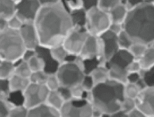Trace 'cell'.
<instances>
[{"mask_svg": "<svg viewBox=\"0 0 154 117\" xmlns=\"http://www.w3.org/2000/svg\"><path fill=\"white\" fill-rule=\"evenodd\" d=\"M34 23L40 45L50 48L62 45L73 28L70 12L63 2L42 6Z\"/></svg>", "mask_w": 154, "mask_h": 117, "instance_id": "obj_1", "label": "cell"}, {"mask_svg": "<svg viewBox=\"0 0 154 117\" xmlns=\"http://www.w3.org/2000/svg\"><path fill=\"white\" fill-rule=\"evenodd\" d=\"M123 28L133 42L150 45L154 41V3L146 1L129 10Z\"/></svg>", "mask_w": 154, "mask_h": 117, "instance_id": "obj_2", "label": "cell"}, {"mask_svg": "<svg viewBox=\"0 0 154 117\" xmlns=\"http://www.w3.org/2000/svg\"><path fill=\"white\" fill-rule=\"evenodd\" d=\"M124 88L125 85L110 79L95 85L92 90L93 107L111 116L120 109L121 103L125 98Z\"/></svg>", "mask_w": 154, "mask_h": 117, "instance_id": "obj_3", "label": "cell"}, {"mask_svg": "<svg viewBox=\"0 0 154 117\" xmlns=\"http://www.w3.org/2000/svg\"><path fill=\"white\" fill-rule=\"evenodd\" d=\"M19 30L8 28L0 31V60L17 64L26 50Z\"/></svg>", "mask_w": 154, "mask_h": 117, "instance_id": "obj_4", "label": "cell"}, {"mask_svg": "<svg viewBox=\"0 0 154 117\" xmlns=\"http://www.w3.org/2000/svg\"><path fill=\"white\" fill-rule=\"evenodd\" d=\"M112 20L109 12L98 6L87 10L86 29L88 33L100 37L109 30Z\"/></svg>", "mask_w": 154, "mask_h": 117, "instance_id": "obj_5", "label": "cell"}, {"mask_svg": "<svg viewBox=\"0 0 154 117\" xmlns=\"http://www.w3.org/2000/svg\"><path fill=\"white\" fill-rule=\"evenodd\" d=\"M56 75L60 86L72 88L81 84L85 73L74 61H66L59 65Z\"/></svg>", "mask_w": 154, "mask_h": 117, "instance_id": "obj_6", "label": "cell"}, {"mask_svg": "<svg viewBox=\"0 0 154 117\" xmlns=\"http://www.w3.org/2000/svg\"><path fill=\"white\" fill-rule=\"evenodd\" d=\"M50 91L46 84L30 83L22 92V104L29 110L46 102Z\"/></svg>", "mask_w": 154, "mask_h": 117, "instance_id": "obj_7", "label": "cell"}, {"mask_svg": "<svg viewBox=\"0 0 154 117\" xmlns=\"http://www.w3.org/2000/svg\"><path fill=\"white\" fill-rule=\"evenodd\" d=\"M93 106L85 99L65 102L60 110V117H92Z\"/></svg>", "mask_w": 154, "mask_h": 117, "instance_id": "obj_8", "label": "cell"}, {"mask_svg": "<svg viewBox=\"0 0 154 117\" xmlns=\"http://www.w3.org/2000/svg\"><path fill=\"white\" fill-rule=\"evenodd\" d=\"M89 35L86 28L73 27L62 44L68 55H79Z\"/></svg>", "mask_w": 154, "mask_h": 117, "instance_id": "obj_9", "label": "cell"}, {"mask_svg": "<svg viewBox=\"0 0 154 117\" xmlns=\"http://www.w3.org/2000/svg\"><path fill=\"white\" fill-rule=\"evenodd\" d=\"M42 6L39 0H20L17 3V17L23 23H34Z\"/></svg>", "mask_w": 154, "mask_h": 117, "instance_id": "obj_10", "label": "cell"}, {"mask_svg": "<svg viewBox=\"0 0 154 117\" xmlns=\"http://www.w3.org/2000/svg\"><path fill=\"white\" fill-rule=\"evenodd\" d=\"M79 56L83 60L93 59L96 57L102 58L105 60L103 45L100 37L89 34L86 39Z\"/></svg>", "mask_w": 154, "mask_h": 117, "instance_id": "obj_11", "label": "cell"}, {"mask_svg": "<svg viewBox=\"0 0 154 117\" xmlns=\"http://www.w3.org/2000/svg\"><path fill=\"white\" fill-rule=\"evenodd\" d=\"M136 107L145 116L154 117V87H146L135 99Z\"/></svg>", "mask_w": 154, "mask_h": 117, "instance_id": "obj_12", "label": "cell"}, {"mask_svg": "<svg viewBox=\"0 0 154 117\" xmlns=\"http://www.w3.org/2000/svg\"><path fill=\"white\" fill-rule=\"evenodd\" d=\"M19 32L27 49L35 50L40 45L39 38L34 23H23Z\"/></svg>", "mask_w": 154, "mask_h": 117, "instance_id": "obj_13", "label": "cell"}, {"mask_svg": "<svg viewBox=\"0 0 154 117\" xmlns=\"http://www.w3.org/2000/svg\"><path fill=\"white\" fill-rule=\"evenodd\" d=\"M100 37L102 42V45H103L104 57L107 63V61L120 49L118 35L108 30L100 36Z\"/></svg>", "mask_w": 154, "mask_h": 117, "instance_id": "obj_14", "label": "cell"}, {"mask_svg": "<svg viewBox=\"0 0 154 117\" xmlns=\"http://www.w3.org/2000/svg\"><path fill=\"white\" fill-rule=\"evenodd\" d=\"M134 60L129 50L119 49L106 63V68L118 67L126 69L129 64Z\"/></svg>", "mask_w": 154, "mask_h": 117, "instance_id": "obj_15", "label": "cell"}, {"mask_svg": "<svg viewBox=\"0 0 154 117\" xmlns=\"http://www.w3.org/2000/svg\"><path fill=\"white\" fill-rule=\"evenodd\" d=\"M36 55L39 56L44 61L45 70L44 71L48 74H56L59 64L53 58L51 53L50 48L38 45L36 49Z\"/></svg>", "mask_w": 154, "mask_h": 117, "instance_id": "obj_16", "label": "cell"}, {"mask_svg": "<svg viewBox=\"0 0 154 117\" xmlns=\"http://www.w3.org/2000/svg\"><path fill=\"white\" fill-rule=\"evenodd\" d=\"M28 117H60V113L45 102L29 109Z\"/></svg>", "mask_w": 154, "mask_h": 117, "instance_id": "obj_17", "label": "cell"}, {"mask_svg": "<svg viewBox=\"0 0 154 117\" xmlns=\"http://www.w3.org/2000/svg\"><path fill=\"white\" fill-rule=\"evenodd\" d=\"M17 3L13 0H0V17L9 20L16 16Z\"/></svg>", "mask_w": 154, "mask_h": 117, "instance_id": "obj_18", "label": "cell"}, {"mask_svg": "<svg viewBox=\"0 0 154 117\" xmlns=\"http://www.w3.org/2000/svg\"><path fill=\"white\" fill-rule=\"evenodd\" d=\"M9 80L11 93H22L30 83V81L28 78H24L16 74L12 75Z\"/></svg>", "mask_w": 154, "mask_h": 117, "instance_id": "obj_19", "label": "cell"}, {"mask_svg": "<svg viewBox=\"0 0 154 117\" xmlns=\"http://www.w3.org/2000/svg\"><path fill=\"white\" fill-rule=\"evenodd\" d=\"M128 11L127 7L122 3L112 9L109 12L112 23L123 24L126 19Z\"/></svg>", "mask_w": 154, "mask_h": 117, "instance_id": "obj_20", "label": "cell"}, {"mask_svg": "<svg viewBox=\"0 0 154 117\" xmlns=\"http://www.w3.org/2000/svg\"><path fill=\"white\" fill-rule=\"evenodd\" d=\"M70 14L74 27L86 28L87 21V10L83 8L70 12Z\"/></svg>", "mask_w": 154, "mask_h": 117, "instance_id": "obj_21", "label": "cell"}, {"mask_svg": "<svg viewBox=\"0 0 154 117\" xmlns=\"http://www.w3.org/2000/svg\"><path fill=\"white\" fill-rule=\"evenodd\" d=\"M109 70V79L125 85L128 83V72L126 69L110 67Z\"/></svg>", "mask_w": 154, "mask_h": 117, "instance_id": "obj_22", "label": "cell"}, {"mask_svg": "<svg viewBox=\"0 0 154 117\" xmlns=\"http://www.w3.org/2000/svg\"><path fill=\"white\" fill-rule=\"evenodd\" d=\"M16 64L13 62L0 60V79H9L15 74Z\"/></svg>", "mask_w": 154, "mask_h": 117, "instance_id": "obj_23", "label": "cell"}, {"mask_svg": "<svg viewBox=\"0 0 154 117\" xmlns=\"http://www.w3.org/2000/svg\"><path fill=\"white\" fill-rule=\"evenodd\" d=\"M139 61L143 70H147L154 66V48L149 45L146 52Z\"/></svg>", "mask_w": 154, "mask_h": 117, "instance_id": "obj_24", "label": "cell"}, {"mask_svg": "<svg viewBox=\"0 0 154 117\" xmlns=\"http://www.w3.org/2000/svg\"><path fill=\"white\" fill-rule=\"evenodd\" d=\"M94 86L106 82L109 79V70L106 66H99L90 74Z\"/></svg>", "mask_w": 154, "mask_h": 117, "instance_id": "obj_25", "label": "cell"}, {"mask_svg": "<svg viewBox=\"0 0 154 117\" xmlns=\"http://www.w3.org/2000/svg\"><path fill=\"white\" fill-rule=\"evenodd\" d=\"M46 102L51 107L60 111L64 102H65V101L63 100L57 90L52 91V92H49Z\"/></svg>", "mask_w": 154, "mask_h": 117, "instance_id": "obj_26", "label": "cell"}, {"mask_svg": "<svg viewBox=\"0 0 154 117\" xmlns=\"http://www.w3.org/2000/svg\"><path fill=\"white\" fill-rule=\"evenodd\" d=\"M15 106L9 98L0 96V117H9L11 110Z\"/></svg>", "mask_w": 154, "mask_h": 117, "instance_id": "obj_27", "label": "cell"}, {"mask_svg": "<svg viewBox=\"0 0 154 117\" xmlns=\"http://www.w3.org/2000/svg\"><path fill=\"white\" fill-rule=\"evenodd\" d=\"M50 49L51 55L59 64L66 62L68 54L62 45L51 48Z\"/></svg>", "mask_w": 154, "mask_h": 117, "instance_id": "obj_28", "label": "cell"}, {"mask_svg": "<svg viewBox=\"0 0 154 117\" xmlns=\"http://www.w3.org/2000/svg\"><path fill=\"white\" fill-rule=\"evenodd\" d=\"M148 46L149 45L143 43L134 42L130 47L129 51L133 56L134 60H139L146 52Z\"/></svg>", "mask_w": 154, "mask_h": 117, "instance_id": "obj_29", "label": "cell"}, {"mask_svg": "<svg viewBox=\"0 0 154 117\" xmlns=\"http://www.w3.org/2000/svg\"><path fill=\"white\" fill-rule=\"evenodd\" d=\"M32 71L30 69L29 64L27 61L23 60H20L19 62L16 64V68H15V74L19 76L28 78L32 74Z\"/></svg>", "mask_w": 154, "mask_h": 117, "instance_id": "obj_30", "label": "cell"}, {"mask_svg": "<svg viewBox=\"0 0 154 117\" xmlns=\"http://www.w3.org/2000/svg\"><path fill=\"white\" fill-rule=\"evenodd\" d=\"M141 91L140 87L137 83H127L125 85L124 93L126 98L135 99Z\"/></svg>", "mask_w": 154, "mask_h": 117, "instance_id": "obj_31", "label": "cell"}, {"mask_svg": "<svg viewBox=\"0 0 154 117\" xmlns=\"http://www.w3.org/2000/svg\"><path fill=\"white\" fill-rule=\"evenodd\" d=\"M118 41L120 49L123 50H129L134 43L131 37L124 30L118 35Z\"/></svg>", "mask_w": 154, "mask_h": 117, "instance_id": "obj_32", "label": "cell"}, {"mask_svg": "<svg viewBox=\"0 0 154 117\" xmlns=\"http://www.w3.org/2000/svg\"><path fill=\"white\" fill-rule=\"evenodd\" d=\"M27 63L32 72L45 70L44 61L42 58L37 55L30 58Z\"/></svg>", "mask_w": 154, "mask_h": 117, "instance_id": "obj_33", "label": "cell"}, {"mask_svg": "<svg viewBox=\"0 0 154 117\" xmlns=\"http://www.w3.org/2000/svg\"><path fill=\"white\" fill-rule=\"evenodd\" d=\"M141 78L148 87H154V66L147 70L141 69Z\"/></svg>", "mask_w": 154, "mask_h": 117, "instance_id": "obj_34", "label": "cell"}, {"mask_svg": "<svg viewBox=\"0 0 154 117\" xmlns=\"http://www.w3.org/2000/svg\"><path fill=\"white\" fill-rule=\"evenodd\" d=\"M48 75L49 74H46L44 71L33 72L29 77V80L30 83L36 84H46Z\"/></svg>", "mask_w": 154, "mask_h": 117, "instance_id": "obj_35", "label": "cell"}, {"mask_svg": "<svg viewBox=\"0 0 154 117\" xmlns=\"http://www.w3.org/2000/svg\"><path fill=\"white\" fill-rule=\"evenodd\" d=\"M121 3L122 0H99L98 7L109 12L112 9Z\"/></svg>", "mask_w": 154, "mask_h": 117, "instance_id": "obj_36", "label": "cell"}, {"mask_svg": "<svg viewBox=\"0 0 154 117\" xmlns=\"http://www.w3.org/2000/svg\"><path fill=\"white\" fill-rule=\"evenodd\" d=\"M29 109L23 104L16 105L11 110L9 117H28Z\"/></svg>", "mask_w": 154, "mask_h": 117, "instance_id": "obj_37", "label": "cell"}, {"mask_svg": "<svg viewBox=\"0 0 154 117\" xmlns=\"http://www.w3.org/2000/svg\"><path fill=\"white\" fill-rule=\"evenodd\" d=\"M46 85L50 92L57 91L59 89L60 85L56 74L48 75Z\"/></svg>", "mask_w": 154, "mask_h": 117, "instance_id": "obj_38", "label": "cell"}, {"mask_svg": "<svg viewBox=\"0 0 154 117\" xmlns=\"http://www.w3.org/2000/svg\"><path fill=\"white\" fill-rule=\"evenodd\" d=\"M136 107V102L135 99L129 98H125L122 101L120 106V109L125 112L128 114L133 109Z\"/></svg>", "mask_w": 154, "mask_h": 117, "instance_id": "obj_39", "label": "cell"}, {"mask_svg": "<svg viewBox=\"0 0 154 117\" xmlns=\"http://www.w3.org/2000/svg\"><path fill=\"white\" fill-rule=\"evenodd\" d=\"M62 2L69 12L83 7L82 0H62Z\"/></svg>", "mask_w": 154, "mask_h": 117, "instance_id": "obj_40", "label": "cell"}, {"mask_svg": "<svg viewBox=\"0 0 154 117\" xmlns=\"http://www.w3.org/2000/svg\"><path fill=\"white\" fill-rule=\"evenodd\" d=\"M11 93L9 79H0V96L9 98Z\"/></svg>", "mask_w": 154, "mask_h": 117, "instance_id": "obj_41", "label": "cell"}, {"mask_svg": "<svg viewBox=\"0 0 154 117\" xmlns=\"http://www.w3.org/2000/svg\"><path fill=\"white\" fill-rule=\"evenodd\" d=\"M80 85L85 92L92 91L93 88L94 87V84L91 75L85 74Z\"/></svg>", "mask_w": 154, "mask_h": 117, "instance_id": "obj_42", "label": "cell"}, {"mask_svg": "<svg viewBox=\"0 0 154 117\" xmlns=\"http://www.w3.org/2000/svg\"><path fill=\"white\" fill-rule=\"evenodd\" d=\"M72 99H85L86 92L83 89L81 85L75 86L70 88Z\"/></svg>", "mask_w": 154, "mask_h": 117, "instance_id": "obj_43", "label": "cell"}, {"mask_svg": "<svg viewBox=\"0 0 154 117\" xmlns=\"http://www.w3.org/2000/svg\"><path fill=\"white\" fill-rule=\"evenodd\" d=\"M23 25V23L17 17V16H15L14 17L8 20L9 28L12 30H20Z\"/></svg>", "mask_w": 154, "mask_h": 117, "instance_id": "obj_44", "label": "cell"}, {"mask_svg": "<svg viewBox=\"0 0 154 117\" xmlns=\"http://www.w3.org/2000/svg\"><path fill=\"white\" fill-rule=\"evenodd\" d=\"M58 92L60 94L63 100L65 101V102H67L72 99V92H71L70 88L60 86L58 89Z\"/></svg>", "mask_w": 154, "mask_h": 117, "instance_id": "obj_45", "label": "cell"}, {"mask_svg": "<svg viewBox=\"0 0 154 117\" xmlns=\"http://www.w3.org/2000/svg\"><path fill=\"white\" fill-rule=\"evenodd\" d=\"M141 69H142V68H141L139 60H134L132 62H131L126 68V70L128 74L133 72H139Z\"/></svg>", "mask_w": 154, "mask_h": 117, "instance_id": "obj_46", "label": "cell"}, {"mask_svg": "<svg viewBox=\"0 0 154 117\" xmlns=\"http://www.w3.org/2000/svg\"><path fill=\"white\" fill-rule=\"evenodd\" d=\"M146 1L144 0H122V4H125L128 10L132 9Z\"/></svg>", "mask_w": 154, "mask_h": 117, "instance_id": "obj_47", "label": "cell"}, {"mask_svg": "<svg viewBox=\"0 0 154 117\" xmlns=\"http://www.w3.org/2000/svg\"><path fill=\"white\" fill-rule=\"evenodd\" d=\"M82 3L83 8L88 10L93 7H97L99 0H82Z\"/></svg>", "mask_w": 154, "mask_h": 117, "instance_id": "obj_48", "label": "cell"}, {"mask_svg": "<svg viewBox=\"0 0 154 117\" xmlns=\"http://www.w3.org/2000/svg\"><path fill=\"white\" fill-rule=\"evenodd\" d=\"M141 79V75L139 72L129 73L128 75V83H137Z\"/></svg>", "mask_w": 154, "mask_h": 117, "instance_id": "obj_49", "label": "cell"}, {"mask_svg": "<svg viewBox=\"0 0 154 117\" xmlns=\"http://www.w3.org/2000/svg\"><path fill=\"white\" fill-rule=\"evenodd\" d=\"M109 30H110V31L113 32L115 34L119 35L123 30V24L112 23Z\"/></svg>", "mask_w": 154, "mask_h": 117, "instance_id": "obj_50", "label": "cell"}, {"mask_svg": "<svg viewBox=\"0 0 154 117\" xmlns=\"http://www.w3.org/2000/svg\"><path fill=\"white\" fill-rule=\"evenodd\" d=\"M35 55H36V50H35L26 49V50H25V53H24V54L23 55L22 60L28 62V61L30 58H32V57H33Z\"/></svg>", "mask_w": 154, "mask_h": 117, "instance_id": "obj_51", "label": "cell"}, {"mask_svg": "<svg viewBox=\"0 0 154 117\" xmlns=\"http://www.w3.org/2000/svg\"><path fill=\"white\" fill-rule=\"evenodd\" d=\"M39 1L42 6H46L57 4L62 2V0H39Z\"/></svg>", "mask_w": 154, "mask_h": 117, "instance_id": "obj_52", "label": "cell"}, {"mask_svg": "<svg viewBox=\"0 0 154 117\" xmlns=\"http://www.w3.org/2000/svg\"><path fill=\"white\" fill-rule=\"evenodd\" d=\"M145 115L136 107L128 113V117H144Z\"/></svg>", "mask_w": 154, "mask_h": 117, "instance_id": "obj_53", "label": "cell"}, {"mask_svg": "<svg viewBox=\"0 0 154 117\" xmlns=\"http://www.w3.org/2000/svg\"><path fill=\"white\" fill-rule=\"evenodd\" d=\"M9 28L8 21L0 17V31H3Z\"/></svg>", "mask_w": 154, "mask_h": 117, "instance_id": "obj_54", "label": "cell"}, {"mask_svg": "<svg viewBox=\"0 0 154 117\" xmlns=\"http://www.w3.org/2000/svg\"><path fill=\"white\" fill-rule=\"evenodd\" d=\"M125 116L128 117V114L121 109L117 110V112H114L111 115V117H125Z\"/></svg>", "mask_w": 154, "mask_h": 117, "instance_id": "obj_55", "label": "cell"}, {"mask_svg": "<svg viewBox=\"0 0 154 117\" xmlns=\"http://www.w3.org/2000/svg\"><path fill=\"white\" fill-rule=\"evenodd\" d=\"M102 112L98 109H96L93 107V116L94 117H102Z\"/></svg>", "mask_w": 154, "mask_h": 117, "instance_id": "obj_56", "label": "cell"}, {"mask_svg": "<svg viewBox=\"0 0 154 117\" xmlns=\"http://www.w3.org/2000/svg\"><path fill=\"white\" fill-rule=\"evenodd\" d=\"M150 45L154 48V41H153V42L151 44V45Z\"/></svg>", "mask_w": 154, "mask_h": 117, "instance_id": "obj_57", "label": "cell"}, {"mask_svg": "<svg viewBox=\"0 0 154 117\" xmlns=\"http://www.w3.org/2000/svg\"><path fill=\"white\" fill-rule=\"evenodd\" d=\"M13 1H14L15 2H16V3H17V2H19L20 0H13Z\"/></svg>", "mask_w": 154, "mask_h": 117, "instance_id": "obj_58", "label": "cell"}, {"mask_svg": "<svg viewBox=\"0 0 154 117\" xmlns=\"http://www.w3.org/2000/svg\"><path fill=\"white\" fill-rule=\"evenodd\" d=\"M144 1H152V0H144Z\"/></svg>", "mask_w": 154, "mask_h": 117, "instance_id": "obj_59", "label": "cell"}]
</instances>
